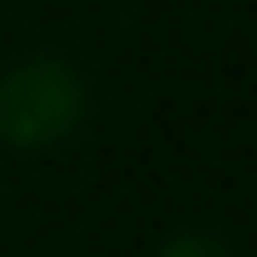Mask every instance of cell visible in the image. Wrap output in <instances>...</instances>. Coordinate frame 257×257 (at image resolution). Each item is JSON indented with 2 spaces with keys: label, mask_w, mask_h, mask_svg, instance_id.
Returning <instances> with one entry per match:
<instances>
[{
  "label": "cell",
  "mask_w": 257,
  "mask_h": 257,
  "mask_svg": "<svg viewBox=\"0 0 257 257\" xmlns=\"http://www.w3.org/2000/svg\"><path fill=\"white\" fill-rule=\"evenodd\" d=\"M92 114V80L63 52H23L0 69V149H63Z\"/></svg>",
  "instance_id": "6da1fadb"
},
{
  "label": "cell",
  "mask_w": 257,
  "mask_h": 257,
  "mask_svg": "<svg viewBox=\"0 0 257 257\" xmlns=\"http://www.w3.org/2000/svg\"><path fill=\"white\" fill-rule=\"evenodd\" d=\"M155 257H240V251L217 229H177V234H166L155 246Z\"/></svg>",
  "instance_id": "7a4b0ae2"
}]
</instances>
